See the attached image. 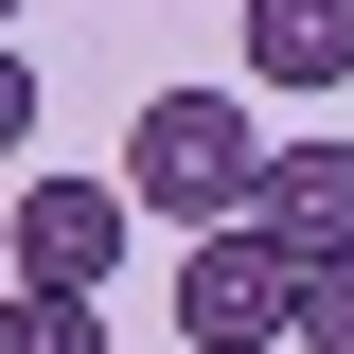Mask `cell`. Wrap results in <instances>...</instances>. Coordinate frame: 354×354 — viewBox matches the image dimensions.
<instances>
[{
  "mask_svg": "<svg viewBox=\"0 0 354 354\" xmlns=\"http://www.w3.org/2000/svg\"><path fill=\"white\" fill-rule=\"evenodd\" d=\"M248 177H266V124H248V88H160L124 124V213H160V230H248Z\"/></svg>",
  "mask_w": 354,
  "mask_h": 354,
  "instance_id": "1",
  "label": "cell"
},
{
  "mask_svg": "<svg viewBox=\"0 0 354 354\" xmlns=\"http://www.w3.org/2000/svg\"><path fill=\"white\" fill-rule=\"evenodd\" d=\"M283 283L301 266L266 248V230H195L177 248V337L195 354H283Z\"/></svg>",
  "mask_w": 354,
  "mask_h": 354,
  "instance_id": "2",
  "label": "cell"
},
{
  "mask_svg": "<svg viewBox=\"0 0 354 354\" xmlns=\"http://www.w3.org/2000/svg\"><path fill=\"white\" fill-rule=\"evenodd\" d=\"M124 195H106V177H18V230H0V248H18V283H53V301H88V283H106V266H124Z\"/></svg>",
  "mask_w": 354,
  "mask_h": 354,
  "instance_id": "3",
  "label": "cell"
},
{
  "mask_svg": "<svg viewBox=\"0 0 354 354\" xmlns=\"http://www.w3.org/2000/svg\"><path fill=\"white\" fill-rule=\"evenodd\" d=\"M248 230H266L283 266H337V248H354V142H266Z\"/></svg>",
  "mask_w": 354,
  "mask_h": 354,
  "instance_id": "4",
  "label": "cell"
},
{
  "mask_svg": "<svg viewBox=\"0 0 354 354\" xmlns=\"http://www.w3.org/2000/svg\"><path fill=\"white\" fill-rule=\"evenodd\" d=\"M248 88H354V0H248Z\"/></svg>",
  "mask_w": 354,
  "mask_h": 354,
  "instance_id": "5",
  "label": "cell"
},
{
  "mask_svg": "<svg viewBox=\"0 0 354 354\" xmlns=\"http://www.w3.org/2000/svg\"><path fill=\"white\" fill-rule=\"evenodd\" d=\"M0 354H106V301H53V283H18V301H0Z\"/></svg>",
  "mask_w": 354,
  "mask_h": 354,
  "instance_id": "6",
  "label": "cell"
},
{
  "mask_svg": "<svg viewBox=\"0 0 354 354\" xmlns=\"http://www.w3.org/2000/svg\"><path fill=\"white\" fill-rule=\"evenodd\" d=\"M283 337H301V354H354V248H337V266H301V283H283Z\"/></svg>",
  "mask_w": 354,
  "mask_h": 354,
  "instance_id": "7",
  "label": "cell"
},
{
  "mask_svg": "<svg viewBox=\"0 0 354 354\" xmlns=\"http://www.w3.org/2000/svg\"><path fill=\"white\" fill-rule=\"evenodd\" d=\"M18 142H36V53L0 36V160H18Z\"/></svg>",
  "mask_w": 354,
  "mask_h": 354,
  "instance_id": "8",
  "label": "cell"
},
{
  "mask_svg": "<svg viewBox=\"0 0 354 354\" xmlns=\"http://www.w3.org/2000/svg\"><path fill=\"white\" fill-rule=\"evenodd\" d=\"M0 18H18V0H0Z\"/></svg>",
  "mask_w": 354,
  "mask_h": 354,
  "instance_id": "9",
  "label": "cell"
}]
</instances>
